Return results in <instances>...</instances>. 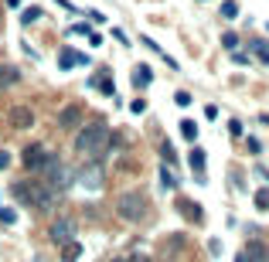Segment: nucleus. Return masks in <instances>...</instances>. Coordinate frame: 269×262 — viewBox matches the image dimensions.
I'll return each instance as SVG.
<instances>
[{
  "instance_id": "nucleus-1",
  "label": "nucleus",
  "mask_w": 269,
  "mask_h": 262,
  "mask_svg": "<svg viewBox=\"0 0 269 262\" xmlns=\"http://www.w3.org/2000/svg\"><path fill=\"white\" fill-rule=\"evenodd\" d=\"M109 126L102 123V119H92V123H85V126H78V136H75V150L82 157H92L99 160L106 150H109Z\"/></svg>"
},
{
  "instance_id": "nucleus-2",
  "label": "nucleus",
  "mask_w": 269,
  "mask_h": 262,
  "mask_svg": "<svg viewBox=\"0 0 269 262\" xmlns=\"http://www.w3.org/2000/svg\"><path fill=\"white\" fill-rule=\"evenodd\" d=\"M14 198L24 201V205H31V208H41V211H48L55 205V191L44 181H17L14 184Z\"/></svg>"
},
{
  "instance_id": "nucleus-3",
  "label": "nucleus",
  "mask_w": 269,
  "mask_h": 262,
  "mask_svg": "<svg viewBox=\"0 0 269 262\" xmlns=\"http://www.w3.org/2000/svg\"><path fill=\"white\" fill-rule=\"evenodd\" d=\"M116 215L123 222H143L147 218V198L140 191H123L116 198Z\"/></svg>"
},
{
  "instance_id": "nucleus-4",
  "label": "nucleus",
  "mask_w": 269,
  "mask_h": 262,
  "mask_svg": "<svg viewBox=\"0 0 269 262\" xmlns=\"http://www.w3.org/2000/svg\"><path fill=\"white\" fill-rule=\"evenodd\" d=\"M48 235H51V242L55 245H68V242H75V218H55L51 222V228H48Z\"/></svg>"
},
{
  "instance_id": "nucleus-5",
  "label": "nucleus",
  "mask_w": 269,
  "mask_h": 262,
  "mask_svg": "<svg viewBox=\"0 0 269 262\" xmlns=\"http://www.w3.org/2000/svg\"><path fill=\"white\" fill-rule=\"evenodd\" d=\"M20 160H24V167L27 170H34V174H41V170L48 167V160H51V153L41 147V143H31V147L20 153Z\"/></svg>"
},
{
  "instance_id": "nucleus-6",
  "label": "nucleus",
  "mask_w": 269,
  "mask_h": 262,
  "mask_svg": "<svg viewBox=\"0 0 269 262\" xmlns=\"http://www.w3.org/2000/svg\"><path fill=\"white\" fill-rule=\"evenodd\" d=\"M7 126L10 130H31L34 126V109L31 106H10L7 109Z\"/></svg>"
},
{
  "instance_id": "nucleus-7",
  "label": "nucleus",
  "mask_w": 269,
  "mask_h": 262,
  "mask_svg": "<svg viewBox=\"0 0 269 262\" xmlns=\"http://www.w3.org/2000/svg\"><path fill=\"white\" fill-rule=\"evenodd\" d=\"M82 106L78 102H68L65 109H58V130H78L82 126Z\"/></svg>"
},
{
  "instance_id": "nucleus-8",
  "label": "nucleus",
  "mask_w": 269,
  "mask_h": 262,
  "mask_svg": "<svg viewBox=\"0 0 269 262\" xmlns=\"http://www.w3.org/2000/svg\"><path fill=\"white\" fill-rule=\"evenodd\" d=\"M75 65H89V55L85 51H75V48H61L58 51V68H75Z\"/></svg>"
},
{
  "instance_id": "nucleus-9",
  "label": "nucleus",
  "mask_w": 269,
  "mask_h": 262,
  "mask_svg": "<svg viewBox=\"0 0 269 262\" xmlns=\"http://www.w3.org/2000/svg\"><path fill=\"white\" fill-rule=\"evenodd\" d=\"M154 82V72H150V65H133V85L136 89H147Z\"/></svg>"
},
{
  "instance_id": "nucleus-10",
  "label": "nucleus",
  "mask_w": 269,
  "mask_h": 262,
  "mask_svg": "<svg viewBox=\"0 0 269 262\" xmlns=\"http://www.w3.org/2000/svg\"><path fill=\"white\" fill-rule=\"evenodd\" d=\"M75 259H82V242L61 245V262H75Z\"/></svg>"
},
{
  "instance_id": "nucleus-11",
  "label": "nucleus",
  "mask_w": 269,
  "mask_h": 262,
  "mask_svg": "<svg viewBox=\"0 0 269 262\" xmlns=\"http://www.w3.org/2000/svg\"><path fill=\"white\" fill-rule=\"evenodd\" d=\"M17 78H20V72L14 65H0V89H3V85H14Z\"/></svg>"
},
{
  "instance_id": "nucleus-12",
  "label": "nucleus",
  "mask_w": 269,
  "mask_h": 262,
  "mask_svg": "<svg viewBox=\"0 0 269 262\" xmlns=\"http://www.w3.org/2000/svg\"><path fill=\"white\" fill-rule=\"evenodd\" d=\"M252 55L259 58L263 65H269V41H263V37H259V41H252Z\"/></svg>"
},
{
  "instance_id": "nucleus-13",
  "label": "nucleus",
  "mask_w": 269,
  "mask_h": 262,
  "mask_svg": "<svg viewBox=\"0 0 269 262\" xmlns=\"http://www.w3.org/2000/svg\"><path fill=\"white\" fill-rule=\"evenodd\" d=\"M181 136H184V140H198V123H194V119H181Z\"/></svg>"
},
{
  "instance_id": "nucleus-14",
  "label": "nucleus",
  "mask_w": 269,
  "mask_h": 262,
  "mask_svg": "<svg viewBox=\"0 0 269 262\" xmlns=\"http://www.w3.org/2000/svg\"><path fill=\"white\" fill-rule=\"evenodd\" d=\"M188 164H191V167L201 174V170H205V150H201V147H194V150H191V157H188Z\"/></svg>"
},
{
  "instance_id": "nucleus-15",
  "label": "nucleus",
  "mask_w": 269,
  "mask_h": 262,
  "mask_svg": "<svg viewBox=\"0 0 269 262\" xmlns=\"http://www.w3.org/2000/svg\"><path fill=\"white\" fill-rule=\"evenodd\" d=\"M34 20H41V10H38V7H31V10H24V14H20V24H24V27H31Z\"/></svg>"
},
{
  "instance_id": "nucleus-16",
  "label": "nucleus",
  "mask_w": 269,
  "mask_h": 262,
  "mask_svg": "<svg viewBox=\"0 0 269 262\" xmlns=\"http://www.w3.org/2000/svg\"><path fill=\"white\" fill-rule=\"evenodd\" d=\"M0 225H17V211L14 208H0Z\"/></svg>"
},
{
  "instance_id": "nucleus-17",
  "label": "nucleus",
  "mask_w": 269,
  "mask_h": 262,
  "mask_svg": "<svg viewBox=\"0 0 269 262\" xmlns=\"http://www.w3.org/2000/svg\"><path fill=\"white\" fill-rule=\"evenodd\" d=\"M222 17H239V3H235V0H225V3H222Z\"/></svg>"
},
{
  "instance_id": "nucleus-18",
  "label": "nucleus",
  "mask_w": 269,
  "mask_h": 262,
  "mask_svg": "<svg viewBox=\"0 0 269 262\" xmlns=\"http://www.w3.org/2000/svg\"><path fill=\"white\" fill-rule=\"evenodd\" d=\"M181 211H184V215H191L194 222H201V208L191 205V201H181Z\"/></svg>"
},
{
  "instance_id": "nucleus-19",
  "label": "nucleus",
  "mask_w": 269,
  "mask_h": 262,
  "mask_svg": "<svg viewBox=\"0 0 269 262\" xmlns=\"http://www.w3.org/2000/svg\"><path fill=\"white\" fill-rule=\"evenodd\" d=\"M256 208H259V211H266V208H269V187L256 191Z\"/></svg>"
},
{
  "instance_id": "nucleus-20",
  "label": "nucleus",
  "mask_w": 269,
  "mask_h": 262,
  "mask_svg": "<svg viewBox=\"0 0 269 262\" xmlns=\"http://www.w3.org/2000/svg\"><path fill=\"white\" fill-rule=\"evenodd\" d=\"M222 44H225L229 51H235V48H239V34H232V31H225V34H222Z\"/></svg>"
},
{
  "instance_id": "nucleus-21",
  "label": "nucleus",
  "mask_w": 269,
  "mask_h": 262,
  "mask_svg": "<svg viewBox=\"0 0 269 262\" xmlns=\"http://www.w3.org/2000/svg\"><path fill=\"white\" fill-rule=\"evenodd\" d=\"M72 34H92V27H89V20H78V24H72L68 27Z\"/></svg>"
},
{
  "instance_id": "nucleus-22",
  "label": "nucleus",
  "mask_w": 269,
  "mask_h": 262,
  "mask_svg": "<svg viewBox=\"0 0 269 262\" xmlns=\"http://www.w3.org/2000/svg\"><path fill=\"white\" fill-rule=\"evenodd\" d=\"M160 181H164V187H177V181H174V174H171L167 167L160 170Z\"/></svg>"
},
{
  "instance_id": "nucleus-23",
  "label": "nucleus",
  "mask_w": 269,
  "mask_h": 262,
  "mask_svg": "<svg viewBox=\"0 0 269 262\" xmlns=\"http://www.w3.org/2000/svg\"><path fill=\"white\" fill-rule=\"evenodd\" d=\"M174 102H177V106H191V95H188V92H177V95H174Z\"/></svg>"
},
{
  "instance_id": "nucleus-24",
  "label": "nucleus",
  "mask_w": 269,
  "mask_h": 262,
  "mask_svg": "<svg viewBox=\"0 0 269 262\" xmlns=\"http://www.w3.org/2000/svg\"><path fill=\"white\" fill-rule=\"evenodd\" d=\"M229 133H232V136H242V123H239V119H232V123H229Z\"/></svg>"
},
{
  "instance_id": "nucleus-25",
  "label": "nucleus",
  "mask_w": 269,
  "mask_h": 262,
  "mask_svg": "<svg viewBox=\"0 0 269 262\" xmlns=\"http://www.w3.org/2000/svg\"><path fill=\"white\" fill-rule=\"evenodd\" d=\"M10 167V153H7V150H0V170H7Z\"/></svg>"
},
{
  "instance_id": "nucleus-26",
  "label": "nucleus",
  "mask_w": 269,
  "mask_h": 262,
  "mask_svg": "<svg viewBox=\"0 0 269 262\" xmlns=\"http://www.w3.org/2000/svg\"><path fill=\"white\" fill-rule=\"evenodd\" d=\"M130 109H133V112H143V109H147V102H143V99H133V102H130Z\"/></svg>"
},
{
  "instance_id": "nucleus-27",
  "label": "nucleus",
  "mask_w": 269,
  "mask_h": 262,
  "mask_svg": "<svg viewBox=\"0 0 269 262\" xmlns=\"http://www.w3.org/2000/svg\"><path fill=\"white\" fill-rule=\"evenodd\" d=\"M160 153H164V160H174V150H171V143H164V147H160Z\"/></svg>"
},
{
  "instance_id": "nucleus-28",
  "label": "nucleus",
  "mask_w": 269,
  "mask_h": 262,
  "mask_svg": "<svg viewBox=\"0 0 269 262\" xmlns=\"http://www.w3.org/2000/svg\"><path fill=\"white\" fill-rule=\"evenodd\" d=\"M123 262H150L147 256H130V259H123Z\"/></svg>"
},
{
  "instance_id": "nucleus-29",
  "label": "nucleus",
  "mask_w": 269,
  "mask_h": 262,
  "mask_svg": "<svg viewBox=\"0 0 269 262\" xmlns=\"http://www.w3.org/2000/svg\"><path fill=\"white\" fill-rule=\"evenodd\" d=\"M3 3H7L10 10H17V7H20V0H3Z\"/></svg>"
},
{
  "instance_id": "nucleus-30",
  "label": "nucleus",
  "mask_w": 269,
  "mask_h": 262,
  "mask_svg": "<svg viewBox=\"0 0 269 262\" xmlns=\"http://www.w3.org/2000/svg\"><path fill=\"white\" fill-rule=\"evenodd\" d=\"M235 262H249V256H239V259H235Z\"/></svg>"
},
{
  "instance_id": "nucleus-31",
  "label": "nucleus",
  "mask_w": 269,
  "mask_h": 262,
  "mask_svg": "<svg viewBox=\"0 0 269 262\" xmlns=\"http://www.w3.org/2000/svg\"><path fill=\"white\" fill-rule=\"evenodd\" d=\"M113 262H123V259H113Z\"/></svg>"
}]
</instances>
